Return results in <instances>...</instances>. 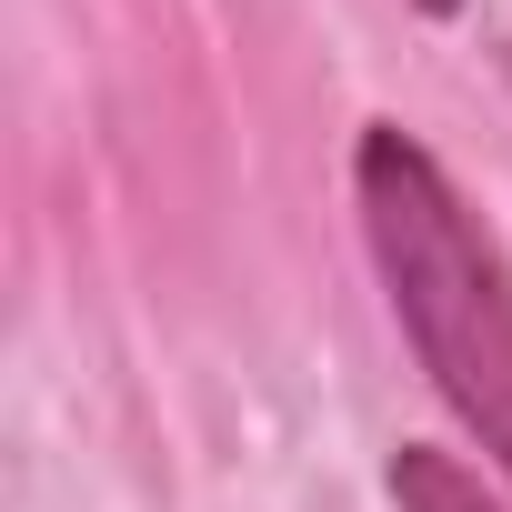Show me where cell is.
<instances>
[{
  "label": "cell",
  "mask_w": 512,
  "mask_h": 512,
  "mask_svg": "<svg viewBox=\"0 0 512 512\" xmlns=\"http://www.w3.org/2000/svg\"><path fill=\"white\" fill-rule=\"evenodd\" d=\"M352 201H362V241L382 262V292H392L432 392L462 412V432L512 482V262H502V241L472 221V201L442 181V161L392 121L362 131Z\"/></svg>",
  "instance_id": "1"
},
{
  "label": "cell",
  "mask_w": 512,
  "mask_h": 512,
  "mask_svg": "<svg viewBox=\"0 0 512 512\" xmlns=\"http://www.w3.org/2000/svg\"><path fill=\"white\" fill-rule=\"evenodd\" d=\"M392 492H402V512H492L482 482H472L452 452H402V462H392Z\"/></svg>",
  "instance_id": "2"
},
{
  "label": "cell",
  "mask_w": 512,
  "mask_h": 512,
  "mask_svg": "<svg viewBox=\"0 0 512 512\" xmlns=\"http://www.w3.org/2000/svg\"><path fill=\"white\" fill-rule=\"evenodd\" d=\"M422 11H432V21H452V11H462V0H422Z\"/></svg>",
  "instance_id": "3"
}]
</instances>
